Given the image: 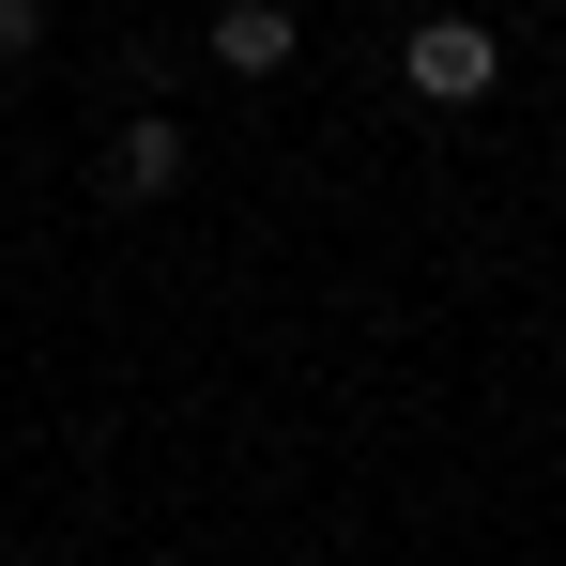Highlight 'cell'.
I'll return each instance as SVG.
<instances>
[{
  "mask_svg": "<svg viewBox=\"0 0 566 566\" xmlns=\"http://www.w3.org/2000/svg\"><path fill=\"white\" fill-rule=\"evenodd\" d=\"M490 62H505L490 15H413V46H398V77H413L429 107H474V93H490Z\"/></svg>",
  "mask_w": 566,
  "mask_h": 566,
  "instance_id": "cell-1",
  "label": "cell"
},
{
  "mask_svg": "<svg viewBox=\"0 0 566 566\" xmlns=\"http://www.w3.org/2000/svg\"><path fill=\"white\" fill-rule=\"evenodd\" d=\"M107 185H123V199H169V185H185V123H169V107H138V123L107 138Z\"/></svg>",
  "mask_w": 566,
  "mask_h": 566,
  "instance_id": "cell-2",
  "label": "cell"
},
{
  "mask_svg": "<svg viewBox=\"0 0 566 566\" xmlns=\"http://www.w3.org/2000/svg\"><path fill=\"white\" fill-rule=\"evenodd\" d=\"M214 62L230 77H291V0H214Z\"/></svg>",
  "mask_w": 566,
  "mask_h": 566,
  "instance_id": "cell-3",
  "label": "cell"
},
{
  "mask_svg": "<svg viewBox=\"0 0 566 566\" xmlns=\"http://www.w3.org/2000/svg\"><path fill=\"white\" fill-rule=\"evenodd\" d=\"M46 46V0H0V62H31Z\"/></svg>",
  "mask_w": 566,
  "mask_h": 566,
  "instance_id": "cell-4",
  "label": "cell"
},
{
  "mask_svg": "<svg viewBox=\"0 0 566 566\" xmlns=\"http://www.w3.org/2000/svg\"><path fill=\"white\" fill-rule=\"evenodd\" d=\"M490 15H521V0H490Z\"/></svg>",
  "mask_w": 566,
  "mask_h": 566,
  "instance_id": "cell-5",
  "label": "cell"
}]
</instances>
